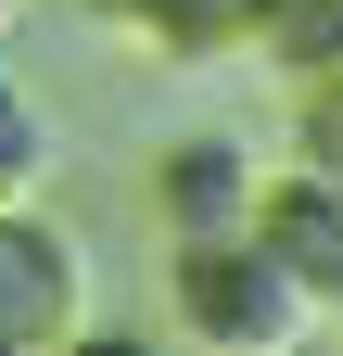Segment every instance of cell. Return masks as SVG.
<instances>
[{
	"label": "cell",
	"instance_id": "cell-1",
	"mask_svg": "<svg viewBox=\"0 0 343 356\" xmlns=\"http://www.w3.org/2000/svg\"><path fill=\"white\" fill-rule=\"evenodd\" d=\"M165 318L217 356H292L318 331V305L292 293V267L254 229H191V242H165Z\"/></svg>",
	"mask_w": 343,
	"mask_h": 356
},
{
	"label": "cell",
	"instance_id": "cell-2",
	"mask_svg": "<svg viewBox=\"0 0 343 356\" xmlns=\"http://www.w3.org/2000/svg\"><path fill=\"white\" fill-rule=\"evenodd\" d=\"M90 331V254L38 204H0V356H51Z\"/></svg>",
	"mask_w": 343,
	"mask_h": 356
},
{
	"label": "cell",
	"instance_id": "cell-3",
	"mask_svg": "<svg viewBox=\"0 0 343 356\" xmlns=\"http://www.w3.org/2000/svg\"><path fill=\"white\" fill-rule=\"evenodd\" d=\"M242 229H254V242L292 267V293H306L318 318H343V191H331L318 165H280V178H254Z\"/></svg>",
	"mask_w": 343,
	"mask_h": 356
},
{
	"label": "cell",
	"instance_id": "cell-4",
	"mask_svg": "<svg viewBox=\"0 0 343 356\" xmlns=\"http://www.w3.org/2000/svg\"><path fill=\"white\" fill-rule=\"evenodd\" d=\"M242 204H254V153L229 140V127H191V140L153 153V229H165V242H191V229H242Z\"/></svg>",
	"mask_w": 343,
	"mask_h": 356
},
{
	"label": "cell",
	"instance_id": "cell-5",
	"mask_svg": "<svg viewBox=\"0 0 343 356\" xmlns=\"http://www.w3.org/2000/svg\"><path fill=\"white\" fill-rule=\"evenodd\" d=\"M242 51H267L292 89L343 76V0H242Z\"/></svg>",
	"mask_w": 343,
	"mask_h": 356
},
{
	"label": "cell",
	"instance_id": "cell-6",
	"mask_svg": "<svg viewBox=\"0 0 343 356\" xmlns=\"http://www.w3.org/2000/svg\"><path fill=\"white\" fill-rule=\"evenodd\" d=\"M90 13L127 26V38H153V51H178V64L242 51V0H90Z\"/></svg>",
	"mask_w": 343,
	"mask_h": 356
},
{
	"label": "cell",
	"instance_id": "cell-7",
	"mask_svg": "<svg viewBox=\"0 0 343 356\" xmlns=\"http://www.w3.org/2000/svg\"><path fill=\"white\" fill-rule=\"evenodd\" d=\"M38 178H51V115H38L26 89L0 76V204H26Z\"/></svg>",
	"mask_w": 343,
	"mask_h": 356
},
{
	"label": "cell",
	"instance_id": "cell-8",
	"mask_svg": "<svg viewBox=\"0 0 343 356\" xmlns=\"http://www.w3.org/2000/svg\"><path fill=\"white\" fill-rule=\"evenodd\" d=\"M292 140H306V165L343 191V76H306V115H292Z\"/></svg>",
	"mask_w": 343,
	"mask_h": 356
},
{
	"label": "cell",
	"instance_id": "cell-9",
	"mask_svg": "<svg viewBox=\"0 0 343 356\" xmlns=\"http://www.w3.org/2000/svg\"><path fill=\"white\" fill-rule=\"evenodd\" d=\"M13 13H26V0H0V26H13Z\"/></svg>",
	"mask_w": 343,
	"mask_h": 356
}]
</instances>
